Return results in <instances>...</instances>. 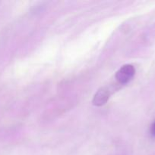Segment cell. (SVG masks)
<instances>
[{
    "label": "cell",
    "mask_w": 155,
    "mask_h": 155,
    "mask_svg": "<svg viewBox=\"0 0 155 155\" xmlns=\"http://www.w3.org/2000/svg\"><path fill=\"white\" fill-rule=\"evenodd\" d=\"M135 74V69L132 65L126 64L122 67L116 72L115 78L122 84L128 83L134 77Z\"/></svg>",
    "instance_id": "obj_1"
},
{
    "label": "cell",
    "mask_w": 155,
    "mask_h": 155,
    "mask_svg": "<svg viewBox=\"0 0 155 155\" xmlns=\"http://www.w3.org/2000/svg\"><path fill=\"white\" fill-rule=\"evenodd\" d=\"M109 97V90L106 88L99 89L93 98V104L96 106L103 105L108 101Z\"/></svg>",
    "instance_id": "obj_2"
},
{
    "label": "cell",
    "mask_w": 155,
    "mask_h": 155,
    "mask_svg": "<svg viewBox=\"0 0 155 155\" xmlns=\"http://www.w3.org/2000/svg\"><path fill=\"white\" fill-rule=\"evenodd\" d=\"M150 133H151V134L153 136H155V122L151 125V127H150Z\"/></svg>",
    "instance_id": "obj_3"
}]
</instances>
